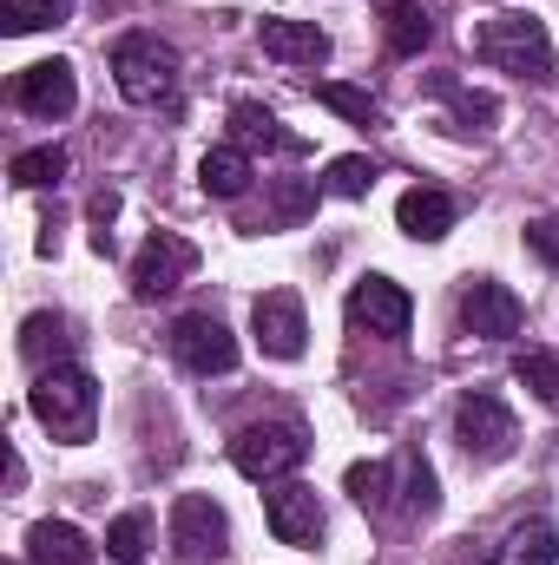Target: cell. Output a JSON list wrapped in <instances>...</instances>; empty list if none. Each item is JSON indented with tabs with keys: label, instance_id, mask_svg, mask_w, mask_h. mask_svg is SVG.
<instances>
[{
	"label": "cell",
	"instance_id": "obj_1",
	"mask_svg": "<svg viewBox=\"0 0 559 565\" xmlns=\"http://www.w3.org/2000/svg\"><path fill=\"white\" fill-rule=\"evenodd\" d=\"M27 408H33V422L46 427L53 440L80 447V440H93V427H99V382H93L86 369H73V362L40 369V382L27 388Z\"/></svg>",
	"mask_w": 559,
	"mask_h": 565
},
{
	"label": "cell",
	"instance_id": "obj_2",
	"mask_svg": "<svg viewBox=\"0 0 559 565\" xmlns=\"http://www.w3.org/2000/svg\"><path fill=\"white\" fill-rule=\"evenodd\" d=\"M474 60H487L514 79H547L553 73V33L534 13H494L474 26Z\"/></svg>",
	"mask_w": 559,
	"mask_h": 565
},
{
	"label": "cell",
	"instance_id": "obj_3",
	"mask_svg": "<svg viewBox=\"0 0 559 565\" xmlns=\"http://www.w3.org/2000/svg\"><path fill=\"white\" fill-rule=\"evenodd\" d=\"M113 79L133 106H171L178 99V46L158 40V33L113 40Z\"/></svg>",
	"mask_w": 559,
	"mask_h": 565
},
{
	"label": "cell",
	"instance_id": "obj_4",
	"mask_svg": "<svg viewBox=\"0 0 559 565\" xmlns=\"http://www.w3.org/2000/svg\"><path fill=\"white\" fill-rule=\"evenodd\" d=\"M303 454H309V440L296 422H257L231 440V467L257 487H277L289 467H303Z\"/></svg>",
	"mask_w": 559,
	"mask_h": 565
},
{
	"label": "cell",
	"instance_id": "obj_5",
	"mask_svg": "<svg viewBox=\"0 0 559 565\" xmlns=\"http://www.w3.org/2000/svg\"><path fill=\"white\" fill-rule=\"evenodd\" d=\"M454 440H461L474 460H507L514 440H520L514 408H507L494 388H467V395L454 402Z\"/></svg>",
	"mask_w": 559,
	"mask_h": 565
},
{
	"label": "cell",
	"instance_id": "obj_6",
	"mask_svg": "<svg viewBox=\"0 0 559 565\" xmlns=\"http://www.w3.org/2000/svg\"><path fill=\"white\" fill-rule=\"evenodd\" d=\"M171 546H178V559H191V565L224 559V553H231V520H224V507H218L211 493H184V500L171 507Z\"/></svg>",
	"mask_w": 559,
	"mask_h": 565
},
{
	"label": "cell",
	"instance_id": "obj_7",
	"mask_svg": "<svg viewBox=\"0 0 559 565\" xmlns=\"http://www.w3.org/2000/svg\"><path fill=\"white\" fill-rule=\"evenodd\" d=\"M198 270V250L178 237V231H151L139 244V257H133V296L139 302H158V296H171L178 282Z\"/></svg>",
	"mask_w": 559,
	"mask_h": 565
},
{
	"label": "cell",
	"instance_id": "obj_8",
	"mask_svg": "<svg viewBox=\"0 0 559 565\" xmlns=\"http://www.w3.org/2000/svg\"><path fill=\"white\" fill-rule=\"evenodd\" d=\"M171 355L191 369V375H231L238 369V335L218 322V316H178L171 322Z\"/></svg>",
	"mask_w": 559,
	"mask_h": 565
},
{
	"label": "cell",
	"instance_id": "obj_9",
	"mask_svg": "<svg viewBox=\"0 0 559 565\" xmlns=\"http://www.w3.org/2000/svg\"><path fill=\"white\" fill-rule=\"evenodd\" d=\"M264 520H271V533H277L283 546H296V553H316V540H323V500H316V487H303V480H277L271 493H264Z\"/></svg>",
	"mask_w": 559,
	"mask_h": 565
},
{
	"label": "cell",
	"instance_id": "obj_10",
	"mask_svg": "<svg viewBox=\"0 0 559 565\" xmlns=\"http://www.w3.org/2000/svg\"><path fill=\"white\" fill-rule=\"evenodd\" d=\"M251 335H257V349H264L271 362H296L303 342H309L303 296H296V289H271V296H257V309H251Z\"/></svg>",
	"mask_w": 559,
	"mask_h": 565
},
{
	"label": "cell",
	"instance_id": "obj_11",
	"mask_svg": "<svg viewBox=\"0 0 559 565\" xmlns=\"http://www.w3.org/2000/svg\"><path fill=\"white\" fill-rule=\"evenodd\" d=\"M520 296L507 289V282L494 277H474L461 289V329L467 335H481V342H507V335H520Z\"/></svg>",
	"mask_w": 559,
	"mask_h": 565
},
{
	"label": "cell",
	"instance_id": "obj_12",
	"mask_svg": "<svg viewBox=\"0 0 559 565\" xmlns=\"http://www.w3.org/2000/svg\"><path fill=\"white\" fill-rule=\"evenodd\" d=\"M13 99H20V113H33V119H66V113L80 106V79H73L66 60H33V66L13 73Z\"/></svg>",
	"mask_w": 559,
	"mask_h": 565
},
{
	"label": "cell",
	"instance_id": "obj_13",
	"mask_svg": "<svg viewBox=\"0 0 559 565\" xmlns=\"http://www.w3.org/2000/svg\"><path fill=\"white\" fill-rule=\"evenodd\" d=\"M409 316H415V302H409L402 282L362 277L349 289V322H362L369 335H409Z\"/></svg>",
	"mask_w": 559,
	"mask_h": 565
},
{
	"label": "cell",
	"instance_id": "obj_14",
	"mask_svg": "<svg viewBox=\"0 0 559 565\" xmlns=\"http://www.w3.org/2000/svg\"><path fill=\"white\" fill-rule=\"evenodd\" d=\"M395 224H402V237H415V244H441V237L454 231V198L434 191V184H409L402 204H395Z\"/></svg>",
	"mask_w": 559,
	"mask_h": 565
},
{
	"label": "cell",
	"instance_id": "obj_15",
	"mask_svg": "<svg viewBox=\"0 0 559 565\" xmlns=\"http://www.w3.org/2000/svg\"><path fill=\"white\" fill-rule=\"evenodd\" d=\"M257 40H264V53L283 60V66H323L329 60V33L316 20H264Z\"/></svg>",
	"mask_w": 559,
	"mask_h": 565
},
{
	"label": "cell",
	"instance_id": "obj_16",
	"mask_svg": "<svg viewBox=\"0 0 559 565\" xmlns=\"http://www.w3.org/2000/svg\"><path fill=\"white\" fill-rule=\"evenodd\" d=\"M251 178H257V171H251V151H244V145H211V151L198 158V184H204V198H224V204H231V198L251 191Z\"/></svg>",
	"mask_w": 559,
	"mask_h": 565
},
{
	"label": "cell",
	"instance_id": "obj_17",
	"mask_svg": "<svg viewBox=\"0 0 559 565\" xmlns=\"http://www.w3.org/2000/svg\"><path fill=\"white\" fill-rule=\"evenodd\" d=\"M27 559L33 565H93V540L73 520H40L27 533Z\"/></svg>",
	"mask_w": 559,
	"mask_h": 565
},
{
	"label": "cell",
	"instance_id": "obj_18",
	"mask_svg": "<svg viewBox=\"0 0 559 565\" xmlns=\"http://www.w3.org/2000/svg\"><path fill=\"white\" fill-rule=\"evenodd\" d=\"M231 132H238V145H271V151H296V145H303V139H289L277 126V113L257 106V99H238V106H231Z\"/></svg>",
	"mask_w": 559,
	"mask_h": 565
},
{
	"label": "cell",
	"instance_id": "obj_19",
	"mask_svg": "<svg viewBox=\"0 0 559 565\" xmlns=\"http://www.w3.org/2000/svg\"><path fill=\"white\" fill-rule=\"evenodd\" d=\"M316 93V106H329V113H342L349 126H382V106L362 93V86H342V79H316L309 86Z\"/></svg>",
	"mask_w": 559,
	"mask_h": 565
},
{
	"label": "cell",
	"instance_id": "obj_20",
	"mask_svg": "<svg viewBox=\"0 0 559 565\" xmlns=\"http://www.w3.org/2000/svg\"><path fill=\"white\" fill-rule=\"evenodd\" d=\"M382 33H389V53H402V60H415L421 46H428V13H421L415 0H395L389 13H382Z\"/></svg>",
	"mask_w": 559,
	"mask_h": 565
},
{
	"label": "cell",
	"instance_id": "obj_21",
	"mask_svg": "<svg viewBox=\"0 0 559 565\" xmlns=\"http://www.w3.org/2000/svg\"><path fill=\"white\" fill-rule=\"evenodd\" d=\"M507 565H559V533L547 520H527L507 533Z\"/></svg>",
	"mask_w": 559,
	"mask_h": 565
},
{
	"label": "cell",
	"instance_id": "obj_22",
	"mask_svg": "<svg viewBox=\"0 0 559 565\" xmlns=\"http://www.w3.org/2000/svg\"><path fill=\"white\" fill-rule=\"evenodd\" d=\"M73 13V0H0V20L7 33H46Z\"/></svg>",
	"mask_w": 559,
	"mask_h": 565
},
{
	"label": "cell",
	"instance_id": "obj_23",
	"mask_svg": "<svg viewBox=\"0 0 559 565\" xmlns=\"http://www.w3.org/2000/svg\"><path fill=\"white\" fill-rule=\"evenodd\" d=\"M428 86H434V93L454 106V119H467V126H494V119H500V99H494V93H467V86H454L447 73H434Z\"/></svg>",
	"mask_w": 559,
	"mask_h": 565
},
{
	"label": "cell",
	"instance_id": "obj_24",
	"mask_svg": "<svg viewBox=\"0 0 559 565\" xmlns=\"http://www.w3.org/2000/svg\"><path fill=\"white\" fill-rule=\"evenodd\" d=\"M60 178H66V151H60V145H33V151H20V158H13V184H20V191L60 184Z\"/></svg>",
	"mask_w": 559,
	"mask_h": 565
},
{
	"label": "cell",
	"instance_id": "obj_25",
	"mask_svg": "<svg viewBox=\"0 0 559 565\" xmlns=\"http://www.w3.org/2000/svg\"><path fill=\"white\" fill-rule=\"evenodd\" d=\"M382 171H376V158H329V171H323V191H336V198H369V184H376Z\"/></svg>",
	"mask_w": 559,
	"mask_h": 565
},
{
	"label": "cell",
	"instance_id": "obj_26",
	"mask_svg": "<svg viewBox=\"0 0 559 565\" xmlns=\"http://www.w3.org/2000/svg\"><path fill=\"white\" fill-rule=\"evenodd\" d=\"M60 349H66V322H60V316L40 309V316L20 322V355H27V362H46V355H60Z\"/></svg>",
	"mask_w": 559,
	"mask_h": 565
},
{
	"label": "cell",
	"instance_id": "obj_27",
	"mask_svg": "<svg viewBox=\"0 0 559 565\" xmlns=\"http://www.w3.org/2000/svg\"><path fill=\"white\" fill-rule=\"evenodd\" d=\"M342 487H349V500H356L362 513H382V507H389V467H382V460H356Z\"/></svg>",
	"mask_w": 559,
	"mask_h": 565
},
{
	"label": "cell",
	"instance_id": "obj_28",
	"mask_svg": "<svg viewBox=\"0 0 559 565\" xmlns=\"http://www.w3.org/2000/svg\"><path fill=\"white\" fill-rule=\"evenodd\" d=\"M514 382H520V388H534L540 402H559V355H547V349L514 355Z\"/></svg>",
	"mask_w": 559,
	"mask_h": 565
},
{
	"label": "cell",
	"instance_id": "obj_29",
	"mask_svg": "<svg viewBox=\"0 0 559 565\" xmlns=\"http://www.w3.org/2000/svg\"><path fill=\"white\" fill-rule=\"evenodd\" d=\"M402 473H409V493H402V507L428 520V513L441 507V480H434V467H428L421 454H409V460H402Z\"/></svg>",
	"mask_w": 559,
	"mask_h": 565
},
{
	"label": "cell",
	"instance_id": "obj_30",
	"mask_svg": "<svg viewBox=\"0 0 559 565\" xmlns=\"http://www.w3.org/2000/svg\"><path fill=\"white\" fill-rule=\"evenodd\" d=\"M106 553L119 565H139L145 559V513H119L113 526H106Z\"/></svg>",
	"mask_w": 559,
	"mask_h": 565
},
{
	"label": "cell",
	"instance_id": "obj_31",
	"mask_svg": "<svg viewBox=\"0 0 559 565\" xmlns=\"http://www.w3.org/2000/svg\"><path fill=\"white\" fill-rule=\"evenodd\" d=\"M527 244H534V257H540V264H559V217L527 224Z\"/></svg>",
	"mask_w": 559,
	"mask_h": 565
},
{
	"label": "cell",
	"instance_id": "obj_32",
	"mask_svg": "<svg viewBox=\"0 0 559 565\" xmlns=\"http://www.w3.org/2000/svg\"><path fill=\"white\" fill-rule=\"evenodd\" d=\"M309 204H316V191H309V184H283V191H277V217H283V224H296Z\"/></svg>",
	"mask_w": 559,
	"mask_h": 565
}]
</instances>
